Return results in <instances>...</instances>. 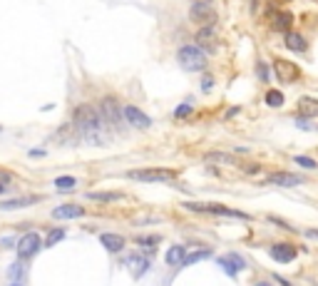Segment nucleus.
I'll use <instances>...</instances> for the list:
<instances>
[{
    "label": "nucleus",
    "instance_id": "obj_19",
    "mask_svg": "<svg viewBox=\"0 0 318 286\" xmlns=\"http://www.w3.org/2000/svg\"><path fill=\"white\" fill-rule=\"evenodd\" d=\"M40 197H15V199H8V202H0V209L8 211V209H20V207H33L38 204Z\"/></svg>",
    "mask_w": 318,
    "mask_h": 286
},
{
    "label": "nucleus",
    "instance_id": "obj_27",
    "mask_svg": "<svg viewBox=\"0 0 318 286\" xmlns=\"http://www.w3.org/2000/svg\"><path fill=\"white\" fill-rule=\"evenodd\" d=\"M134 242H137V244H144V247H154V244L162 242V236H159V234H152V236H134Z\"/></svg>",
    "mask_w": 318,
    "mask_h": 286
},
{
    "label": "nucleus",
    "instance_id": "obj_9",
    "mask_svg": "<svg viewBox=\"0 0 318 286\" xmlns=\"http://www.w3.org/2000/svg\"><path fill=\"white\" fill-rule=\"evenodd\" d=\"M268 256L279 264H291L296 256H299V247L296 244H288V242H276L268 247Z\"/></svg>",
    "mask_w": 318,
    "mask_h": 286
},
{
    "label": "nucleus",
    "instance_id": "obj_36",
    "mask_svg": "<svg viewBox=\"0 0 318 286\" xmlns=\"http://www.w3.org/2000/svg\"><path fill=\"white\" fill-rule=\"evenodd\" d=\"M254 286H274V284H271V281H256Z\"/></svg>",
    "mask_w": 318,
    "mask_h": 286
},
{
    "label": "nucleus",
    "instance_id": "obj_38",
    "mask_svg": "<svg viewBox=\"0 0 318 286\" xmlns=\"http://www.w3.org/2000/svg\"><path fill=\"white\" fill-rule=\"evenodd\" d=\"M3 192H5V184H0V194H3Z\"/></svg>",
    "mask_w": 318,
    "mask_h": 286
},
{
    "label": "nucleus",
    "instance_id": "obj_13",
    "mask_svg": "<svg viewBox=\"0 0 318 286\" xmlns=\"http://www.w3.org/2000/svg\"><path fill=\"white\" fill-rule=\"evenodd\" d=\"M219 267L224 269L229 276H236V274L246 267V261H243L239 254H234V251H231V254H226V256H219Z\"/></svg>",
    "mask_w": 318,
    "mask_h": 286
},
{
    "label": "nucleus",
    "instance_id": "obj_17",
    "mask_svg": "<svg viewBox=\"0 0 318 286\" xmlns=\"http://www.w3.org/2000/svg\"><path fill=\"white\" fill-rule=\"evenodd\" d=\"M85 214V209L80 207V204H60L53 209V217L55 219H80Z\"/></svg>",
    "mask_w": 318,
    "mask_h": 286
},
{
    "label": "nucleus",
    "instance_id": "obj_16",
    "mask_svg": "<svg viewBox=\"0 0 318 286\" xmlns=\"http://www.w3.org/2000/svg\"><path fill=\"white\" fill-rule=\"evenodd\" d=\"M100 244L107 249L110 254H119V251L125 249V236H119V234H112V231H107V234H100Z\"/></svg>",
    "mask_w": 318,
    "mask_h": 286
},
{
    "label": "nucleus",
    "instance_id": "obj_7",
    "mask_svg": "<svg viewBox=\"0 0 318 286\" xmlns=\"http://www.w3.org/2000/svg\"><path fill=\"white\" fill-rule=\"evenodd\" d=\"M274 75L279 77L281 82L291 85V82H299L301 80V67L296 62H288V60H283V57H276V60H274Z\"/></svg>",
    "mask_w": 318,
    "mask_h": 286
},
{
    "label": "nucleus",
    "instance_id": "obj_28",
    "mask_svg": "<svg viewBox=\"0 0 318 286\" xmlns=\"http://www.w3.org/2000/svg\"><path fill=\"white\" fill-rule=\"evenodd\" d=\"M256 73H259V80H261V82H268V80H271V70L266 67V62H261V60H259V65H256Z\"/></svg>",
    "mask_w": 318,
    "mask_h": 286
},
{
    "label": "nucleus",
    "instance_id": "obj_18",
    "mask_svg": "<svg viewBox=\"0 0 318 286\" xmlns=\"http://www.w3.org/2000/svg\"><path fill=\"white\" fill-rule=\"evenodd\" d=\"M296 110L301 112V117H318V100L316 97H301L296 102Z\"/></svg>",
    "mask_w": 318,
    "mask_h": 286
},
{
    "label": "nucleus",
    "instance_id": "obj_4",
    "mask_svg": "<svg viewBox=\"0 0 318 286\" xmlns=\"http://www.w3.org/2000/svg\"><path fill=\"white\" fill-rule=\"evenodd\" d=\"M100 117L112 127V130H125V107H119L117 97H105L100 102Z\"/></svg>",
    "mask_w": 318,
    "mask_h": 286
},
{
    "label": "nucleus",
    "instance_id": "obj_15",
    "mask_svg": "<svg viewBox=\"0 0 318 286\" xmlns=\"http://www.w3.org/2000/svg\"><path fill=\"white\" fill-rule=\"evenodd\" d=\"M283 42H286V47H288L291 53H306V50H308V42L303 38V33H299V30H288V33L283 35Z\"/></svg>",
    "mask_w": 318,
    "mask_h": 286
},
{
    "label": "nucleus",
    "instance_id": "obj_14",
    "mask_svg": "<svg viewBox=\"0 0 318 286\" xmlns=\"http://www.w3.org/2000/svg\"><path fill=\"white\" fill-rule=\"evenodd\" d=\"M125 264L130 269L134 276H144L147 271H150V256H142V254H132L125 259Z\"/></svg>",
    "mask_w": 318,
    "mask_h": 286
},
{
    "label": "nucleus",
    "instance_id": "obj_30",
    "mask_svg": "<svg viewBox=\"0 0 318 286\" xmlns=\"http://www.w3.org/2000/svg\"><path fill=\"white\" fill-rule=\"evenodd\" d=\"M189 114H191V105H179L174 110V117H189Z\"/></svg>",
    "mask_w": 318,
    "mask_h": 286
},
{
    "label": "nucleus",
    "instance_id": "obj_39",
    "mask_svg": "<svg viewBox=\"0 0 318 286\" xmlns=\"http://www.w3.org/2000/svg\"><path fill=\"white\" fill-rule=\"evenodd\" d=\"M10 286H22V284H10Z\"/></svg>",
    "mask_w": 318,
    "mask_h": 286
},
{
    "label": "nucleus",
    "instance_id": "obj_33",
    "mask_svg": "<svg viewBox=\"0 0 318 286\" xmlns=\"http://www.w3.org/2000/svg\"><path fill=\"white\" fill-rule=\"evenodd\" d=\"M10 179H13V174H8L5 170H0V184H3V182H10Z\"/></svg>",
    "mask_w": 318,
    "mask_h": 286
},
{
    "label": "nucleus",
    "instance_id": "obj_1",
    "mask_svg": "<svg viewBox=\"0 0 318 286\" xmlns=\"http://www.w3.org/2000/svg\"><path fill=\"white\" fill-rule=\"evenodd\" d=\"M102 117L100 110H94L92 105H80L72 112V127L80 139H85L87 145H100L102 142Z\"/></svg>",
    "mask_w": 318,
    "mask_h": 286
},
{
    "label": "nucleus",
    "instance_id": "obj_3",
    "mask_svg": "<svg viewBox=\"0 0 318 286\" xmlns=\"http://www.w3.org/2000/svg\"><path fill=\"white\" fill-rule=\"evenodd\" d=\"M177 60H179V65H182L187 73H199V70H204L206 67V53L202 47H197V45H184V47H179Z\"/></svg>",
    "mask_w": 318,
    "mask_h": 286
},
{
    "label": "nucleus",
    "instance_id": "obj_8",
    "mask_svg": "<svg viewBox=\"0 0 318 286\" xmlns=\"http://www.w3.org/2000/svg\"><path fill=\"white\" fill-rule=\"evenodd\" d=\"M40 247H42V242H40L38 231H28V234H22V236L18 239V244H15L20 259H30V256H35V254L40 251Z\"/></svg>",
    "mask_w": 318,
    "mask_h": 286
},
{
    "label": "nucleus",
    "instance_id": "obj_22",
    "mask_svg": "<svg viewBox=\"0 0 318 286\" xmlns=\"http://www.w3.org/2000/svg\"><path fill=\"white\" fill-rule=\"evenodd\" d=\"M211 256V249H197V251H191V254H187L184 256V261H182V267H189V264H194V261H202V259H209Z\"/></svg>",
    "mask_w": 318,
    "mask_h": 286
},
{
    "label": "nucleus",
    "instance_id": "obj_11",
    "mask_svg": "<svg viewBox=\"0 0 318 286\" xmlns=\"http://www.w3.org/2000/svg\"><path fill=\"white\" fill-rule=\"evenodd\" d=\"M266 182H268V184H276V187H299L306 179L299 177V174H291V172H271V174L266 177Z\"/></svg>",
    "mask_w": 318,
    "mask_h": 286
},
{
    "label": "nucleus",
    "instance_id": "obj_26",
    "mask_svg": "<svg viewBox=\"0 0 318 286\" xmlns=\"http://www.w3.org/2000/svg\"><path fill=\"white\" fill-rule=\"evenodd\" d=\"M55 187L60 192H70V189H75V187H77V179H75V177H57Z\"/></svg>",
    "mask_w": 318,
    "mask_h": 286
},
{
    "label": "nucleus",
    "instance_id": "obj_20",
    "mask_svg": "<svg viewBox=\"0 0 318 286\" xmlns=\"http://www.w3.org/2000/svg\"><path fill=\"white\" fill-rule=\"evenodd\" d=\"M291 22H293V15L288 13V10H279L276 13V18H274V28H276V33H288L291 30Z\"/></svg>",
    "mask_w": 318,
    "mask_h": 286
},
{
    "label": "nucleus",
    "instance_id": "obj_12",
    "mask_svg": "<svg viewBox=\"0 0 318 286\" xmlns=\"http://www.w3.org/2000/svg\"><path fill=\"white\" fill-rule=\"evenodd\" d=\"M194 40H197V47H202L204 53H211V50L216 47V40L219 38H216V30H214V28H199Z\"/></svg>",
    "mask_w": 318,
    "mask_h": 286
},
{
    "label": "nucleus",
    "instance_id": "obj_37",
    "mask_svg": "<svg viewBox=\"0 0 318 286\" xmlns=\"http://www.w3.org/2000/svg\"><path fill=\"white\" fill-rule=\"evenodd\" d=\"M194 3H206V5H211V0H194Z\"/></svg>",
    "mask_w": 318,
    "mask_h": 286
},
{
    "label": "nucleus",
    "instance_id": "obj_24",
    "mask_svg": "<svg viewBox=\"0 0 318 286\" xmlns=\"http://www.w3.org/2000/svg\"><path fill=\"white\" fill-rule=\"evenodd\" d=\"M263 100H266V105H268V107H281V105L286 102V97H283L281 90H268V92L263 95Z\"/></svg>",
    "mask_w": 318,
    "mask_h": 286
},
{
    "label": "nucleus",
    "instance_id": "obj_5",
    "mask_svg": "<svg viewBox=\"0 0 318 286\" xmlns=\"http://www.w3.org/2000/svg\"><path fill=\"white\" fill-rule=\"evenodd\" d=\"M177 172L174 170H130L127 172V179H134V182H169L174 179Z\"/></svg>",
    "mask_w": 318,
    "mask_h": 286
},
{
    "label": "nucleus",
    "instance_id": "obj_10",
    "mask_svg": "<svg viewBox=\"0 0 318 286\" xmlns=\"http://www.w3.org/2000/svg\"><path fill=\"white\" fill-rule=\"evenodd\" d=\"M125 120L130 122L134 130H150L152 127V120L142 112L139 107H134V105H127V107H125Z\"/></svg>",
    "mask_w": 318,
    "mask_h": 286
},
{
    "label": "nucleus",
    "instance_id": "obj_6",
    "mask_svg": "<svg viewBox=\"0 0 318 286\" xmlns=\"http://www.w3.org/2000/svg\"><path fill=\"white\" fill-rule=\"evenodd\" d=\"M189 20L197 22L199 28H214V22H216V10H214L211 5H206V3H194L191 10H189Z\"/></svg>",
    "mask_w": 318,
    "mask_h": 286
},
{
    "label": "nucleus",
    "instance_id": "obj_34",
    "mask_svg": "<svg viewBox=\"0 0 318 286\" xmlns=\"http://www.w3.org/2000/svg\"><path fill=\"white\" fill-rule=\"evenodd\" d=\"M303 234H306V236H311V239H318V229H306Z\"/></svg>",
    "mask_w": 318,
    "mask_h": 286
},
{
    "label": "nucleus",
    "instance_id": "obj_32",
    "mask_svg": "<svg viewBox=\"0 0 318 286\" xmlns=\"http://www.w3.org/2000/svg\"><path fill=\"white\" fill-rule=\"evenodd\" d=\"M296 125H299L301 130H311V122H308V120H303V117H299V120H296Z\"/></svg>",
    "mask_w": 318,
    "mask_h": 286
},
{
    "label": "nucleus",
    "instance_id": "obj_35",
    "mask_svg": "<svg viewBox=\"0 0 318 286\" xmlns=\"http://www.w3.org/2000/svg\"><path fill=\"white\" fill-rule=\"evenodd\" d=\"M42 154H45L42 150H33V152H30V157H42Z\"/></svg>",
    "mask_w": 318,
    "mask_h": 286
},
{
    "label": "nucleus",
    "instance_id": "obj_31",
    "mask_svg": "<svg viewBox=\"0 0 318 286\" xmlns=\"http://www.w3.org/2000/svg\"><path fill=\"white\" fill-rule=\"evenodd\" d=\"M10 276H13V279H15V276H22V267H20V264H13V267H10Z\"/></svg>",
    "mask_w": 318,
    "mask_h": 286
},
{
    "label": "nucleus",
    "instance_id": "obj_21",
    "mask_svg": "<svg viewBox=\"0 0 318 286\" xmlns=\"http://www.w3.org/2000/svg\"><path fill=\"white\" fill-rule=\"evenodd\" d=\"M184 256H187V249L179 247V244H174V247L167 251V256H164V261H167L169 267H179L182 261H184Z\"/></svg>",
    "mask_w": 318,
    "mask_h": 286
},
{
    "label": "nucleus",
    "instance_id": "obj_2",
    "mask_svg": "<svg viewBox=\"0 0 318 286\" xmlns=\"http://www.w3.org/2000/svg\"><path fill=\"white\" fill-rule=\"evenodd\" d=\"M184 209L194 214H211V217H229V219H251V214L239 209H229L224 204H214V202H184Z\"/></svg>",
    "mask_w": 318,
    "mask_h": 286
},
{
    "label": "nucleus",
    "instance_id": "obj_25",
    "mask_svg": "<svg viewBox=\"0 0 318 286\" xmlns=\"http://www.w3.org/2000/svg\"><path fill=\"white\" fill-rule=\"evenodd\" d=\"M65 236H67L65 229H50V234H47V239H45L42 244H45V247H55L57 242H62Z\"/></svg>",
    "mask_w": 318,
    "mask_h": 286
},
{
    "label": "nucleus",
    "instance_id": "obj_23",
    "mask_svg": "<svg viewBox=\"0 0 318 286\" xmlns=\"http://www.w3.org/2000/svg\"><path fill=\"white\" fill-rule=\"evenodd\" d=\"M87 199H94V202H117L122 199L119 192H87Z\"/></svg>",
    "mask_w": 318,
    "mask_h": 286
},
{
    "label": "nucleus",
    "instance_id": "obj_29",
    "mask_svg": "<svg viewBox=\"0 0 318 286\" xmlns=\"http://www.w3.org/2000/svg\"><path fill=\"white\" fill-rule=\"evenodd\" d=\"M296 164H299V167H303V170H316V167H318L311 157H296Z\"/></svg>",
    "mask_w": 318,
    "mask_h": 286
}]
</instances>
